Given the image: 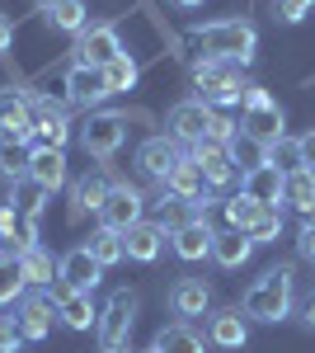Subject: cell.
I'll return each mask as SVG.
<instances>
[{"instance_id":"cell-1","label":"cell","mask_w":315,"mask_h":353,"mask_svg":"<svg viewBox=\"0 0 315 353\" xmlns=\"http://www.w3.org/2000/svg\"><path fill=\"white\" fill-rule=\"evenodd\" d=\"M193 43H198L207 57H216V61L250 66V61H254V43H259V33H254L250 19H212V24L193 28Z\"/></svg>"},{"instance_id":"cell-2","label":"cell","mask_w":315,"mask_h":353,"mask_svg":"<svg viewBox=\"0 0 315 353\" xmlns=\"http://www.w3.org/2000/svg\"><path fill=\"white\" fill-rule=\"evenodd\" d=\"M292 297H296V292H292V269L278 264V269H268L259 283L245 292V306H240V311H245L250 321H259V325H278V321L292 316Z\"/></svg>"},{"instance_id":"cell-3","label":"cell","mask_w":315,"mask_h":353,"mask_svg":"<svg viewBox=\"0 0 315 353\" xmlns=\"http://www.w3.org/2000/svg\"><path fill=\"white\" fill-rule=\"evenodd\" d=\"M193 99H203L207 109L240 104V99H245V76H240V66H236V61L203 57V61L193 66Z\"/></svg>"},{"instance_id":"cell-4","label":"cell","mask_w":315,"mask_h":353,"mask_svg":"<svg viewBox=\"0 0 315 353\" xmlns=\"http://www.w3.org/2000/svg\"><path fill=\"white\" fill-rule=\"evenodd\" d=\"M245 113H240V132H250L259 146H273L283 132V109H278V99L263 90V85H245Z\"/></svg>"},{"instance_id":"cell-5","label":"cell","mask_w":315,"mask_h":353,"mask_svg":"<svg viewBox=\"0 0 315 353\" xmlns=\"http://www.w3.org/2000/svg\"><path fill=\"white\" fill-rule=\"evenodd\" d=\"M226 208V221H231V231H245L254 245H268L283 236V208H263V203H250L245 193L240 198H226L221 203Z\"/></svg>"},{"instance_id":"cell-6","label":"cell","mask_w":315,"mask_h":353,"mask_svg":"<svg viewBox=\"0 0 315 353\" xmlns=\"http://www.w3.org/2000/svg\"><path fill=\"white\" fill-rule=\"evenodd\" d=\"M136 292L132 288H118L113 297L104 301V311H99V349H128V334H132V325H136Z\"/></svg>"},{"instance_id":"cell-7","label":"cell","mask_w":315,"mask_h":353,"mask_svg":"<svg viewBox=\"0 0 315 353\" xmlns=\"http://www.w3.org/2000/svg\"><path fill=\"white\" fill-rule=\"evenodd\" d=\"M123 141H128V113L94 109L85 118V128H80V146H85V156H94V161H108Z\"/></svg>"},{"instance_id":"cell-8","label":"cell","mask_w":315,"mask_h":353,"mask_svg":"<svg viewBox=\"0 0 315 353\" xmlns=\"http://www.w3.org/2000/svg\"><path fill=\"white\" fill-rule=\"evenodd\" d=\"M212 128H216V109H207L203 99H184V104L170 109V137L179 146H188V151L212 141Z\"/></svg>"},{"instance_id":"cell-9","label":"cell","mask_w":315,"mask_h":353,"mask_svg":"<svg viewBox=\"0 0 315 353\" xmlns=\"http://www.w3.org/2000/svg\"><path fill=\"white\" fill-rule=\"evenodd\" d=\"M33 141V104L24 90H0V146H19Z\"/></svg>"},{"instance_id":"cell-10","label":"cell","mask_w":315,"mask_h":353,"mask_svg":"<svg viewBox=\"0 0 315 353\" xmlns=\"http://www.w3.org/2000/svg\"><path fill=\"white\" fill-rule=\"evenodd\" d=\"M141 212H146V198H141V189H132V184H113L104 198V208H99V226H108V231H128V226H136L141 221Z\"/></svg>"},{"instance_id":"cell-11","label":"cell","mask_w":315,"mask_h":353,"mask_svg":"<svg viewBox=\"0 0 315 353\" xmlns=\"http://www.w3.org/2000/svg\"><path fill=\"white\" fill-rule=\"evenodd\" d=\"M108 94H113V90H108V81H104V66H85V61H76V66L66 71V104L94 113Z\"/></svg>"},{"instance_id":"cell-12","label":"cell","mask_w":315,"mask_h":353,"mask_svg":"<svg viewBox=\"0 0 315 353\" xmlns=\"http://www.w3.org/2000/svg\"><path fill=\"white\" fill-rule=\"evenodd\" d=\"M113 57H123V38L113 24H85L76 33V61L85 66H108Z\"/></svg>"},{"instance_id":"cell-13","label":"cell","mask_w":315,"mask_h":353,"mask_svg":"<svg viewBox=\"0 0 315 353\" xmlns=\"http://www.w3.org/2000/svg\"><path fill=\"white\" fill-rule=\"evenodd\" d=\"M188 156H193L198 170H203L207 189H226V184L240 179V170H236V161H231V146H226V141H203V146H193Z\"/></svg>"},{"instance_id":"cell-14","label":"cell","mask_w":315,"mask_h":353,"mask_svg":"<svg viewBox=\"0 0 315 353\" xmlns=\"http://www.w3.org/2000/svg\"><path fill=\"white\" fill-rule=\"evenodd\" d=\"M188 151L174 141V137H146L141 141V151H136V165H141V174H151L156 184H165L170 179V170L184 161Z\"/></svg>"},{"instance_id":"cell-15","label":"cell","mask_w":315,"mask_h":353,"mask_svg":"<svg viewBox=\"0 0 315 353\" xmlns=\"http://www.w3.org/2000/svg\"><path fill=\"white\" fill-rule=\"evenodd\" d=\"M99 264H94V254L85 250V245H76V250H66L61 259H57V283L61 288H76V292H94L99 288Z\"/></svg>"},{"instance_id":"cell-16","label":"cell","mask_w":315,"mask_h":353,"mask_svg":"<svg viewBox=\"0 0 315 353\" xmlns=\"http://www.w3.org/2000/svg\"><path fill=\"white\" fill-rule=\"evenodd\" d=\"M28 179L38 184V189H66V151H57V146H33L28 151Z\"/></svg>"},{"instance_id":"cell-17","label":"cell","mask_w":315,"mask_h":353,"mask_svg":"<svg viewBox=\"0 0 315 353\" xmlns=\"http://www.w3.org/2000/svg\"><path fill=\"white\" fill-rule=\"evenodd\" d=\"M283 184H287V174L273 170V165H259V170L240 174V193L250 203H263V208H283Z\"/></svg>"},{"instance_id":"cell-18","label":"cell","mask_w":315,"mask_h":353,"mask_svg":"<svg viewBox=\"0 0 315 353\" xmlns=\"http://www.w3.org/2000/svg\"><path fill=\"white\" fill-rule=\"evenodd\" d=\"M38 245V221L24 217V212H14L10 203H0V250L10 254H24V250H33Z\"/></svg>"},{"instance_id":"cell-19","label":"cell","mask_w":315,"mask_h":353,"mask_svg":"<svg viewBox=\"0 0 315 353\" xmlns=\"http://www.w3.org/2000/svg\"><path fill=\"white\" fill-rule=\"evenodd\" d=\"M108 174L104 170H85L76 184H71V221H80L85 212H99L104 208V198H108Z\"/></svg>"},{"instance_id":"cell-20","label":"cell","mask_w":315,"mask_h":353,"mask_svg":"<svg viewBox=\"0 0 315 353\" xmlns=\"http://www.w3.org/2000/svg\"><path fill=\"white\" fill-rule=\"evenodd\" d=\"M52 306H57V316H61V325H71V330L99 325V316H94V306H90V292H76V288L52 283Z\"/></svg>"},{"instance_id":"cell-21","label":"cell","mask_w":315,"mask_h":353,"mask_svg":"<svg viewBox=\"0 0 315 353\" xmlns=\"http://www.w3.org/2000/svg\"><path fill=\"white\" fill-rule=\"evenodd\" d=\"M198 217H207V212H203V203H188V198H179V193H165V189H160V198H156V226L165 231V236L184 231L188 221H198Z\"/></svg>"},{"instance_id":"cell-22","label":"cell","mask_w":315,"mask_h":353,"mask_svg":"<svg viewBox=\"0 0 315 353\" xmlns=\"http://www.w3.org/2000/svg\"><path fill=\"white\" fill-rule=\"evenodd\" d=\"M19 330H24V339H48L52 334V321H57V306L52 297H43V292H33V297H19Z\"/></svg>"},{"instance_id":"cell-23","label":"cell","mask_w":315,"mask_h":353,"mask_svg":"<svg viewBox=\"0 0 315 353\" xmlns=\"http://www.w3.org/2000/svg\"><path fill=\"white\" fill-rule=\"evenodd\" d=\"M165 193H179V198H188V203H203V212H207V179H203V170L193 165V156H184V161L170 170V179L160 184Z\"/></svg>"},{"instance_id":"cell-24","label":"cell","mask_w":315,"mask_h":353,"mask_svg":"<svg viewBox=\"0 0 315 353\" xmlns=\"http://www.w3.org/2000/svg\"><path fill=\"white\" fill-rule=\"evenodd\" d=\"M212 306V288L203 278H179L174 288H170V311L179 316V321H193V316H203Z\"/></svg>"},{"instance_id":"cell-25","label":"cell","mask_w":315,"mask_h":353,"mask_svg":"<svg viewBox=\"0 0 315 353\" xmlns=\"http://www.w3.org/2000/svg\"><path fill=\"white\" fill-rule=\"evenodd\" d=\"M123 250H128V259L136 264H156L160 250H165V231H160L156 221H136L123 231Z\"/></svg>"},{"instance_id":"cell-26","label":"cell","mask_w":315,"mask_h":353,"mask_svg":"<svg viewBox=\"0 0 315 353\" xmlns=\"http://www.w3.org/2000/svg\"><path fill=\"white\" fill-rule=\"evenodd\" d=\"M151 353H207V344H203V334L188 325V321H174V325H160L156 330Z\"/></svg>"},{"instance_id":"cell-27","label":"cell","mask_w":315,"mask_h":353,"mask_svg":"<svg viewBox=\"0 0 315 353\" xmlns=\"http://www.w3.org/2000/svg\"><path fill=\"white\" fill-rule=\"evenodd\" d=\"M250 254H254V241H250L245 231H231V226L216 231V241H212V259H216L221 269H240Z\"/></svg>"},{"instance_id":"cell-28","label":"cell","mask_w":315,"mask_h":353,"mask_svg":"<svg viewBox=\"0 0 315 353\" xmlns=\"http://www.w3.org/2000/svg\"><path fill=\"white\" fill-rule=\"evenodd\" d=\"M212 241H216V231L207 226V217L188 221L184 231H174V254L179 259H203V254H212Z\"/></svg>"},{"instance_id":"cell-29","label":"cell","mask_w":315,"mask_h":353,"mask_svg":"<svg viewBox=\"0 0 315 353\" xmlns=\"http://www.w3.org/2000/svg\"><path fill=\"white\" fill-rule=\"evenodd\" d=\"M250 316L245 311H216L212 316V344H221V349H245V339H250V325H245Z\"/></svg>"},{"instance_id":"cell-30","label":"cell","mask_w":315,"mask_h":353,"mask_svg":"<svg viewBox=\"0 0 315 353\" xmlns=\"http://www.w3.org/2000/svg\"><path fill=\"white\" fill-rule=\"evenodd\" d=\"M283 203H292L301 217H311V212H315V170H296V174H287V184H283Z\"/></svg>"},{"instance_id":"cell-31","label":"cell","mask_w":315,"mask_h":353,"mask_svg":"<svg viewBox=\"0 0 315 353\" xmlns=\"http://www.w3.org/2000/svg\"><path fill=\"white\" fill-rule=\"evenodd\" d=\"M19 269H24V283H38V288H52L57 283V259L43 245H33V250L19 254Z\"/></svg>"},{"instance_id":"cell-32","label":"cell","mask_w":315,"mask_h":353,"mask_svg":"<svg viewBox=\"0 0 315 353\" xmlns=\"http://www.w3.org/2000/svg\"><path fill=\"white\" fill-rule=\"evenodd\" d=\"M48 198H52V193L38 189L33 179H19V184H10V198H5V203H10L14 212H24V217L38 221V217H43V203H48Z\"/></svg>"},{"instance_id":"cell-33","label":"cell","mask_w":315,"mask_h":353,"mask_svg":"<svg viewBox=\"0 0 315 353\" xmlns=\"http://www.w3.org/2000/svg\"><path fill=\"white\" fill-rule=\"evenodd\" d=\"M226 146H231V161H236L240 174H250V170L268 165V146H259V141H254L250 132H236L231 141H226Z\"/></svg>"},{"instance_id":"cell-34","label":"cell","mask_w":315,"mask_h":353,"mask_svg":"<svg viewBox=\"0 0 315 353\" xmlns=\"http://www.w3.org/2000/svg\"><path fill=\"white\" fill-rule=\"evenodd\" d=\"M85 250L94 254V264H99V269L118 264V259H128V250H123V236H118V231H108V226H99V231L85 241Z\"/></svg>"},{"instance_id":"cell-35","label":"cell","mask_w":315,"mask_h":353,"mask_svg":"<svg viewBox=\"0 0 315 353\" xmlns=\"http://www.w3.org/2000/svg\"><path fill=\"white\" fill-rule=\"evenodd\" d=\"M24 269H19V254H5L0 250V306H10V301L24 297Z\"/></svg>"},{"instance_id":"cell-36","label":"cell","mask_w":315,"mask_h":353,"mask_svg":"<svg viewBox=\"0 0 315 353\" xmlns=\"http://www.w3.org/2000/svg\"><path fill=\"white\" fill-rule=\"evenodd\" d=\"M52 28H61V33H80V28L90 24V10H85V0H61V5H52L48 14H43Z\"/></svg>"},{"instance_id":"cell-37","label":"cell","mask_w":315,"mask_h":353,"mask_svg":"<svg viewBox=\"0 0 315 353\" xmlns=\"http://www.w3.org/2000/svg\"><path fill=\"white\" fill-rule=\"evenodd\" d=\"M33 141L66 151V141H71V118H33Z\"/></svg>"},{"instance_id":"cell-38","label":"cell","mask_w":315,"mask_h":353,"mask_svg":"<svg viewBox=\"0 0 315 353\" xmlns=\"http://www.w3.org/2000/svg\"><path fill=\"white\" fill-rule=\"evenodd\" d=\"M268 165L283 170V174H296V170H301V146H296V137H278V141L268 146Z\"/></svg>"},{"instance_id":"cell-39","label":"cell","mask_w":315,"mask_h":353,"mask_svg":"<svg viewBox=\"0 0 315 353\" xmlns=\"http://www.w3.org/2000/svg\"><path fill=\"white\" fill-rule=\"evenodd\" d=\"M104 81H108V90H113V94H118V90H132V85H136V61H132L128 52L113 57V61L104 66Z\"/></svg>"},{"instance_id":"cell-40","label":"cell","mask_w":315,"mask_h":353,"mask_svg":"<svg viewBox=\"0 0 315 353\" xmlns=\"http://www.w3.org/2000/svg\"><path fill=\"white\" fill-rule=\"evenodd\" d=\"M0 179H5V184L28 179V151H19V146H0Z\"/></svg>"},{"instance_id":"cell-41","label":"cell","mask_w":315,"mask_h":353,"mask_svg":"<svg viewBox=\"0 0 315 353\" xmlns=\"http://www.w3.org/2000/svg\"><path fill=\"white\" fill-rule=\"evenodd\" d=\"M28 104H33V118H71V104L52 94H28Z\"/></svg>"},{"instance_id":"cell-42","label":"cell","mask_w":315,"mask_h":353,"mask_svg":"<svg viewBox=\"0 0 315 353\" xmlns=\"http://www.w3.org/2000/svg\"><path fill=\"white\" fill-rule=\"evenodd\" d=\"M311 10H315V0H273V14H278L283 24H301Z\"/></svg>"},{"instance_id":"cell-43","label":"cell","mask_w":315,"mask_h":353,"mask_svg":"<svg viewBox=\"0 0 315 353\" xmlns=\"http://www.w3.org/2000/svg\"><path fill=\"white\" fill-rule=\"evenodd\" d=\"M24 349V330L14 316H0V353H19Z\"/></svg>"},{"instance_id":"cell-44","label":"cell","mask_w":315,"mask_h":353,"mask_svg":"<svg viewBox=\"0 0 315 353\" xmlns=\"http://www.w3.org/2000/svg\"><path fill=\"white\" fill-rule=\"evenodd\" d=\"M296 254H301L306 264H315V221L301 226V236H296Z\"/></svg>"},{"instance_id":"cell-45","label":"cell","mask_w":315,"mask_h":353,"mask_svg":"<svg viewBox=\"0 0 315 353\" xmlns=\"http://www.w3.org/2000/svg\"><path fill=\"white\" fill-rule=\"evenodd\" d=\"M296 146H301V170H315V128L306 137H296Z\"/></svg>"},{"instance_id":"cell-46","label":"cell","mask_w":315,"mask_h":353,"mask_svg":"<svg viewBox=\"0 0 315 353\" xmlns=\"http://www.w3.org/2000/svg\"><path fill=\"white\" fill-rule=\"evenodd\" d=\"M10 43H14V24H10V14H0V57L10 52Z\"/></svg>"},{"instance_id":"cell-47","label":"cell","mask_w":315,"mask_h":353,"mask_svg":"<svg viewBox=\"0 0 315 353\" xmlns=\"http://www.w3.org/2000/svg\"><path fill=\"white\" fill-rule=\"evenodd\" d=\"M301 321H306V325L315 330V292H311V297H306V301H301Z\"/></svg>"},{"instance_id":"cell-48","label":"cell","mask_w":315,"mask_h":353,"mask_svg":"<svg viewBox=\"0 0 315 353\" xmlns=\"http://www.w3.org/2000/svg\"><path fill=\"white\" fill-rule=\"evenodd\" d=\"M33 5H38L43 14H48V10H52V5H61V0H33Z\"/></svg>"},{"instance_id":"cell-49","label":"cell","mask_w":315,"mask_h":353,"mask_svg":"<svg viewBox=\"0 0 315 353\" xmlns=\"http://www.w3.org/2000/svg\"><path fill=\"white\" fill-rule=\"evenodd\" d=\"M174 5H184V10H193V5H203V0H174Z\"/></svg>"},{"instance_id":"cell-50","label":"cell","mask_w":315,"mask_h":353,"mask_svg":"<svg viewBox=\"0 0 315 353\" xmlns=\"http://www.w3.org/2000/svg\"><path fill=\"white\" fill-rule=\"evenodd\" d=\"M108 353H132V349H108Z\"/></svg>"}]
</instances>
